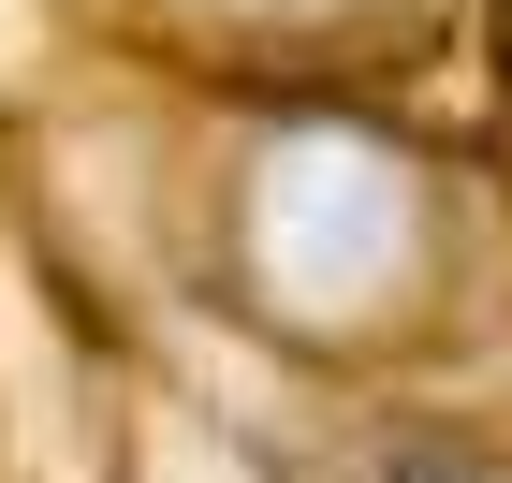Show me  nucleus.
<instances>
[{
    "mask_svg": "<svg viewBox=\"0 0 512 483\" xmlns=\"http://www.w3.org/2000/svg\"><path fill=\"white\" fill-rule=\"evenodd\" d=\"M264 264H278V293L352 308V293L395 264V191H381V161H293L278 205H264Z\"/></svg>",
    "mask_w": 512,
    "mask_h": 483,
    "instance_id": "f257e3e1",
    "label": "nucleus"
}]
</instances>
